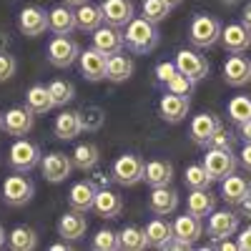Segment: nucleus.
<instances>
[{
  "label": "nucleus",
  "instance_id": "1",
  "mask_svg": "<svg viewBox=\"0 0 251 251\" xmlns=\"http://www.w3.org/2000/svg\"><path fill=\"white\" fill-rule=\"evenodd\" d=\"M123 38H126V48H128L131 53H136V55H149L158 46V40H161L156 23L146 20L143 15L141 18H133L131 23L126 25Z\"/></svg>",
  "mask_w": 251,
  "mask_h": 251
},
{
  "label": "nucleus",
  "instance_id": "2",
  "mask_svg": "<svg viewBox=\"0 0 251 251\" xmlns=\"http://www.w3.org/2000/svg\"><path fill=\"white\" fill-rule=\"evenodd\" d=\"M221 20L214 18V15H194L191 20V25H188V40H191V46L194 48H214L219 43V38H221Z\"/></svg>",
  "mask_w": 251,
  "mask_h": 251
},
{
  "label": "nucleus",
  "instance_id": "3",
  "mask_svg": "<svg viewBox=\"0 0 251 251\" xmlns=\"http://www.w3.org/2000/svg\"><path fill=\"white\" fill-rule=\"evenodd\" d=\"M40 158H43L40 146L28 138H18L8 151V163L15 174H30L35 166H40Z\"/></svg>",
  "mask_w": 251,
  "mask_h": 251
},
{
  "label": "nucleus",
  "instance_id": "4",
  "mask_svg": "<svg viewBox=\"0 0 251 251\" xmlns=\"http://www.w3.org/2000/svg\"><path fill=\"white\" fill-rule=\"evenodd\" d=\"M143 169H146V163L141 161V156L136 153H123L113 161V169H111V178L118 183V186H126V188H131L136 183L143 181Z\"/></svg>",
  "mask_w": 251,
  "mask_h": 251
},
{
  "label": "nucleus",
  "instance_id": "5",
  "mask_svg": "<svg viewBox=\"0 0 251 251\" xmlns=\"http://www.w3.org/2000/svg\"><path fill=\"white\" fill-rule=\"evenodd\" d=\"M203 166L214 181H224L226 176L236 174L239 158L234 156L231 149H208V153L203 156Z\"/></svg>",
  "mask_w": 251,
  "mask_h": 251
},
{
  "label": "nucleus",
  "instance_id": "6",
  "mask_svg": "<svg viewBox=\"0 0 251 251\" xmlns=\"http://www.w3.org/2000/svg\"><path fill=\"white\" fill-rule=\"evenodd\" d=\"M3 201L8 203V206H25L33 196H35V186H33V181L25 176V174H15V176H8L5 181H3Z\"/></svg>",
  "mask_w": 251,
  "mask_h": 251
},
{
  "label": "nucleus",
  "instance_id": "7",
  "mask_svg": "<svg viewBox=\"0 0 251 251\" xmlns=\"http://www.w3.org/2000/svg\"><path fill=\"white\" fill-rule=\"evenodd\" d=\"M46 53H48L50 66H55V68H71L73 63L78 60V55H80V46L75 43L73 38H68V35H55L48 43Z\"/></svg>",
  "mask_w": 251,
  "mask_h": 251
},
{
  "label": "nucleus",
  "instance_id": "8",
  "mask_svg": "<svg viewBox=\"0 0 251 251\" xmlns=\"http://www.w3.org/2000/svg\"><path fill=\"white\" fill-rule=\"evenodd\" d=\"M239 214L234 211H214L208 214V224H206V234L211 241H221V239H228V236H234L239 231Z\"/></svg>",
  "mask_w": 251,
  "mask_h": 251
},
{
  "label": "nucleus",
  "instance_id": "9",
  "mask_svg": "<svg viewBox=\"0 0 251 251\" xmlns=\"http://www.w3.org/2000/svg\"><path fill=\"white\" fill-rule=\"evenodd\" d=\"M33 123H35V113L28 106H15L3 113V131L15 138L28 136L33 131Z\"/></svg>",
  "mask_w": 251,
  "mask_h": 251
},
{
  "label": "nucleus",
  "instance_id": "10",
  "mask_svg": "<svg viewBox=\"0 0 251 251\" xmlns=\"http://www.w3.org/2000/svg\"><path fill=\"white\" fill-rule=\"evenodd\" d=\"M78 63H80V75L86 80H91V83L106 80V68H108L106 53H100L98 48H86V50H80Z\"/></svg>",
  "mask_w": 251,
  "mask_h": 251
},
{
  "label": "nucleus",
  "instance_id": "11",
  "mask_svg": "<svg viewBox=\"0 0 251 251\" xmlns=\"http://www.w3.org/2000/svg\"><path fill=\"white\" fill-rule=\"evenodd\" d=\"M98 8L103 13V20L108 25H116V28H126L136 18L133 0H103Z\"/></svg>",
  "mask_w": 251,
  "mask_h": 251
},
{
  "label": "nucleus",
  "instance_id": "12",
  "mask_svg": "<svg viewBox=\"0 0 251 251\" xmlns=\"http://www.w3.org/2000/svg\"><path fill=\"white\" fill-rule=\"evenodd\" d=\"M40 171H43V178H46V181H50V183H63V181L71 176V171H73V161H71V156H66V153L53 151V153H48V156L40 158Z\"/></svg>",
  "mask_w": 251,
  "mask_h": 251
},
{
  "label": "nucleus",
  "instance_id": "13",
  "mask_svg": "<svg viewBox=\"0 0 251 251\" xmlns=\"http://www.w3.org/2000/svg\"><path fill=\"white\" fill-rule=\"evenodd\" d=\"M18 28H20V33H23L25 38L43 35L50 28L48 13L43 8H38V5H28V8L20 10V15H18Z\"/></svg>",
  "mask_w": 251,
  "mask_h": 251
},
{
  "label": "nucleus",
  "instance_id": "14",
  "mask_svg": "<svg viewBox=\"0 0 251 251\" xmlns=\"http://www.w3.org/2000/svg\"><path fill=\"white\" fill-rule=\"evenodd\" d=\"M176 68H178V73H183V75H188L191 80H203L206 75H208V71H211V66H208V60L203 58V55H199L196 50H188V48H183V50H178L176 53Z\"/></svg>",
  "mask_w": 251,
  "mask_h": 251
},
{
  "label": "nucleus",
  "instance_id": "15",
  "mask_svg": "<svg viewBox=\"0 0 251 251\" xmlns=\"http://www.w3.org/2000/svg\"><path fill=\"white\" fill-rule=\"evenodd\" d=\"M224 80L234 88L249 86L251 83V58L241 53H231V58H226L224 63Z\"/></svg>",
  "mask_w": 251,
  "mask_h": 251
},
{
  "label": "nucleus",
  "instance_id": "16",
  "mask_svg": "<svg viewBox=\"0 0 251 251\" xmlns=\"http://www.w3.org/2000/svg\"><path fill=\"white\" fill-rule=\"evenodd\" d=\"M93 48H98L100 53L106 55H113V53H121L123 46H126V38H123V30L116 28V25H100L93 30Z\"/></svg>",
  "mask_w": 251,
  "mask_h": 251
},
{
  "label": "nucleus",
  "instance_id": "17",
  "mask_svg": "<svg viewBox=\"0 0 251 251\" xmlns=\"http://www.w3.org/2000/svg\"><path fill=\"white\" fill-rule=\"evenodd\" d=\"M219 43L224 46L226 53H246L251 48V30L241 23H231V25L221 28Z\"/></svg>",
  "mask_w": 251,
  "mask_h": 251
},
{
  "label": "nucleus",
  "instance_id": "18",
  "mask_svg": "<svg viewBox=\"0 0 251 251\" xmlns=\"http://www.w3.org/2000/svg\"><path fill=\"white\" fill-rule=\"evenodd\" d=\"M188 108H191V100L188 96H176V93H166L158 103V113L166 123H181L188 116Z\"/></svg>",
  "mask_w": 251,
  "mask_h": 251
},
{
  "label": "nucleus",
  "instance_id": "19",
  "mask_svg": "<svg viewBox=\"0 0 251 251\" xmlns=\"http://www.w3.org/2000/svg\"><path fill=\"white\" fill-rule=\"evenodd\" d=\"M149 208L156 216H171L178 208V191L171 186H156L149 196Z\"/></svg>",
  "mask_w": 251,
  "mask_h": 251
},
{
  "label": "nucleus",
  "instance_id": "20",
  "mask_svg": "<svg viewBox=\"0 0 251 251\" xmlns=\"http://www.w3.org/2000/svg\"><path fill=\"white\" fill-rule=\"evenodd\" d=\"M221 118L216 116V113H199V116H194V121H191V126H188V136H191V141L194 143H199V146H206V141L214 136V131L216 128H221Z\"/></svg>",
  "mask_w": 251,
  "mask_h": 251
},
{
  "label": "nucleus",
  "instance_id": "21",
  "mask_svg": "<svg viewBox=\"0 0 251 251\" xmlns=\"http://www.w3.org/2000/svg\"><path fill=\"white\" fill-rule=\"evenodd\" d=\"M96 183L93 181H78L71 186V191H68V203L73 211H83V214H88L91 208H93V201H96Z\"/></svg>",
  "mask_w": 251,
  "mask_h": 251
},
{
  "label": "nucleus",
  "instance_id": "22",
  "mask_svg": "<svg viewBox=\"0 0 251 251\" xmlns=\"http://www.w3.org/2000/svg\"><path fill=\"white\" fill-rule=\"evenodd\" d=\"M86 231H88V221L83 216V211H73L71 208V211L63 214L60 221H58V234L66 241H78V239L86 236Z\"/></svg>",
  "mask_w": 251,
  "mask_h": 251
},
{
  "label": "nucleus",
  "instance_id": "23",
  "mask_svg": "<svg viewBox=\"0 0 251 251\" xmlns=\"http://www.w3.org/2000/svg\"><path fill=\"white\" fill-rule=\"evenodd\" d=\"M93 211L100 219H118L123 211V199L116 191H111V188H98L96 201H93Z\"/></svg>",
  "mask_w": 251,
  "mask_h": 251
},
{
  "label": "nucleus",
  "instance_id": "24",
  "mask_svg": "<svg viewBox=\"0 0 251 251\" xmlns=\"http://www.w3.org/2000/svg\"><path fill=\"white\" fill-rule=\"evenodd\" d=\"M249 194H251V181L244 178V176L231 174V176H226V178L221 181V199H224L228 206H239Z\"/></svg>",
  "mask_w": 251,
  "mask_h": 251
},
{
  "label": "nucleus",
  "instance_id": "25",
  "mask_svg": "<svg viewBox=\"0 0 251 251\" xmlns=\"http://www.w3.org/2000/svg\"><path fill=\"white\" fill-rule=\"evenodd\" d=\"M216 208V196L208 191V188H191V194L186 199V211L194 214L199 219L208 216Z\"/></svg>",
  "mask_w": 251,
  "mask_h": 251
},
{
  "label": "nucleus",
  "instance_id": "26",
  "mask_svg": "<svg viewBox=\"0 0 251 251\" xmlns=\"http://www.w3.org/2000/svg\"><path fill=\"white\" fill-rule=\"evenodd\" d=\"M146 236H149V246L169 249V244L174 239V224L166 219H151L146 224Z\"/></svg>",
  "mask_w": 251,
  "mask_h": 251
},
{
  "label": "nucleus",
  "instance_id": "27",
  "mask_svg": "<svg viewBox=\"0 0 251 251\" xmlns=\"http://www.w3.org/2000/svg\"><path fill=\"white\" fill-rule=\"evenodd\" d=\"M174 178V166L163 158H156V161H149L143 169V181L149 183L151 188L156 186H169Z\"/></svg>",
  "mask_w": 251,
  "mask_h": 251
},
{
  "label": "nucleus",
  "instance_id": "28",
  "mask_svg": "<svg viewBox=\"0 0 251 251\" xmlns=\"http://www.w3.org/2000/svg\"><path fill=\"white\" fill-rule=\"evenodd\" d=\"M201 234H203V224H201L199 216H194V214L176 216V221H174V236L176 239H183L188 244H196L201 239Z\"/></svg>",
  "mask_w": 251,
  "mask_h": 251
},
{
  "label": "nucleus",
  "instance_id": "29",
  "mask_svg": "<svg viewBox=\"0 0 251 251\" xmlns=\"http://www.w3.org/2000/svg\"><path fill=\"white\" fill-rule=\"evenodd\" d=\"M133 60L126 55L123 50L121 53H113L108 55V68H106V80L111 83H126L131 75H133Z\"/></svg>",
  "mask_w": 251,
  "mask_h": 251
},
{
  "label": "nucleus",
  "instance_id": "30",
  "mask_svg": "<svg viewBox=\"0 0 251 251\" xmlns=\"http://www.w3.org/2000/svg\"><path fill=\"white\" fill-rule=\"evenodd\" d=\"M48 23H50V30L55 35H71L78 25H75V13L68 8V5H58L48 13Z\"/></svg>",
  "mask_w": 251,
  "mask_h": 251
},
{
  "label": "nucleus",
  "instance_id": "31",
  "mask_svg": "<svg viewBox=\"0 0 251 251\" xmlns=\"http://www.w3.org/2000/svg\"><path fill=\"white\" fill-rule=\"evenodd\" d=\"M71 161L80 171H93L100 161V149L96 143H78L71 153Z\"/></svg>",
  "mask_w": 251,
  "mask_h": 251
},
{
  "label": "nucleus",
  "instance_id": "32",
  "mask_svg": "<svg viewBox=\"0 0 251 251\" xmlns=\"http://www.w3.org/2000/svg\"><path fill=\"white\" fill-rule=\"evenodd\" d=\"M25 106H28L35 116H43V113H48L50 108H55L48 86H30L28 93H25Z\"/></svg>",
  "mask_w": 251,
  "mask_h": 251
},
{
  "label": "nucleus",
  "instance_id": "33",
  "mask_svg": "<svg viewBox=\"0 0 251 251\" xmlns=\"http://www.w3.org/2000/svg\"><path fill=\"white\" fill-rule=\"evenodd\" d=\"M53 133L60 141H73L80 133V121H78V111H63L55 123H53Z\"/></svg>",
  "mask_w": 251,
  "mask_h": 251
},
{
  "label": "nucleus",
  "instance_id": "34",
  "mask_svg": "<svg viewBox=\"0 0 251 251\" xmlns=\"http://www.w3.org/2000/svg\"><path fill=\"white\" fill-rule=\"evenodd\" d=\"M118 244L126 251H143L149 249V236H146V228L138 226H123L118 231Z\"/></svg>",
  "mask_w": 251,
  "mask_h": 251
},
{
  "label": "nucleus",
  "instance_id": "35",
  "mask_svg": "<svg viewBox=\"0 0 251 251\" xmlns=\"http://www.w3.org/2000/svg\"><path fill=\"white\" fill-rule=\"evenodd\" d=\"M8 246L13 251H33L38 246V231L30 226H15L8 234Z\"/></svg>",
  "mask_w": 251,
  "mask_h": 251
},
{
  "label": "nucleus",
  "instance_id": "36",
  "mask_svg": "<svg viewBox=\"0 0 251 251\" xmlns=\"http://www.w3.org/2000/svg\"><path fill=\"white\" fill-rule=\"evenodd\" d=\"M106 20H103V13H100V8L98 5H80L78 10H75V25L80 28V30H86V33H93L96 28H100Z\"/></svg>",
  "mask_w": 251,
  "mask_h": 251
},
{
  "label": "nucleus",
  "instance_id": "37",
  "mask_svg": "<svg viewBox=\"0 0 251 251\" xmlns=\"http://www.w3.org/2000/svg\"><path fill=\"white\" fill-rule=\"evenodd\" d=\"M226 113H228V118H231L234 123L251 121V96H246V93L234 96L231 100H228V106H226Z\"/></svg>",
  "mask_w": 251,
  "mask_h": 251
},
{
  "label": "nucleus",
  "instance_id": "38",
  "mask_svg": "<svg viewBox=\"0 0 251 251\" xmlns=\"http://www.w3.org/2000/svg\"><path fill=\"white\" fill-rule=\"evenodd\" d=\"M78 121H80V131H100L103 123H106V113L98 106H86L78 111Z\"/></svg>",
  "mask_w": 251,
  "mask_h": 251
},
{
  "label": "nucleus",
  "instance_id": "39",
  "mask_svg": "<svg viewBox=\"0 0 251 251\" xmlns=\"http://www.w3.org/2000/svg\"><path fill=\"white\" fill-rule=\"evenodd\" d=\"M141 10H143V18H146V20H151V23L158 25V23H163V20L169 18L171 5L166 3V0H143Z\"/></svg>",
  "mask_w": 251,
  "mask_h": 251
},
{
  "label": "nucleus",
  "instance_id": "40",
  "mask_svg": "<svg viewBox=\"0 0 251 251\" xmlns=\"http://www.w3.org/2000/svg\"><path fill=\"white\" fill-rule=\"evenodd\" d=\"M183 181H186L188 188H208V183H211L214 178L208 176L203 163H191L186 169V174H183Z\"/></svg>",
  "mask_w": 251,
  "mask_h": 251
},
{
  "label": "nucleus",
  "instance_id": "41",
  "mask_svg": "<svg viewBox=\"0 0 251 251\" xmlns=\"http://www.w3.org/2000/svg\"><path fill=\"white\" fill-rule=\"evenodd\" d=\"M48 91H50V98H53L55 106H66V103H71L75 98V88L68 80H50Z\"/></svg>",
  "mask_w": 251,
  "mask_h": 251
},
{
  "label": "nucleus",
  "instance_id": "42",
  "mask_svg": "<svg viewBox=\"0 0 251 251\" xmlns=\"http://www.w3.org/2000/svg\"><path fill=\"white\" fill-rule=\"evenodd\" d=\"M93 249H98V251H116V249H121L118 231H113V228H100V231L93 236Z\"/></svg>",
  "mask_w": 251,
  "mask_h": 251
},
{
  "label": "nucleus",
  "instance_id": "43",
  "mask_svg": "<svg viewBox=\"0 0 251 251\" xmlns=\"http://www.w3.org/2000/svg\"><path fill=\"white\" fill-rule=\"evenodd\" d=\"M194 86H196V80H191V78L183 75V73L174 75L169 83H166L169 93H176V96H191V93H194Z\"/></svg>",
  "mask_w": 251,
  "mask_h": 251
},
{
  "label": "nucleus",
  "instance_id": "44",
  "mask_svg": "<svg viewBox=\"0 0 251 251\" xmlns=\"http://www.w3.org/2000/svg\"><path fill=\"white\" fill-rule=\"evenodd\" d=\"M234 138H236V136H234L231 131H226L224 126H221V128H216L214 136L206 141V149H231V146H234Z\"/></svg>",
  "mask_w": 251,
  "mask_h": 251
},
{
  "label": "nucleus",
  "instance_id": "45",
  "mask_svg": "<svg viewBox=\"0 0 251 251\" xmlns=\"http://www.w3.org/2000/svg\"><path fill=\"white\" fill-rule=\"evenodd\" d=\"M15 71H18V60L8 53H0V83L10 80L15 75Z\"/></svg>",
  "mask_w": 251,
  "mask_h": 251
},
{
  "label": "nucleus",
  "instance_id": "46",
  "mask_svg": "<svg viewBox=\"0 0 251 251\" xmlns=\"http://www.w3.org/2000/svg\"><path fill=\"white\" fill-rule=\"evenodd\" d=\"M174 75H178L176 63H171V60H161L158 66H156V78H158V83H169Z\"/></svg>",
  "mask_w": 251,
  "mask_h": 251
},
{
  "label": "nucleus",
  "instance_id": "47",
  "mask_svg": "<svg viewBox=\"0 0 251 251\" xmlns=\"http://www.w3.org/2000/svg\"><path fill=\"white\" fill-rule=\"evenodd\" d=\"M239 251H251V226H246V228H241L239 231Z\"/></svg>",
  "mask_w": 251,
  "mask_h": 251
},
{
  "label": "nucleus",
  "instance_id": "48",
  "mask_svg": "<svg viewBox=\"0 0 251 251\" xmlns=\"http://www.w3.org/2000/svg\"><path fill=\"white\" fill-rule=\"evenodd\" d=\"M241 166L246 171H251V143H244V149H241V156H239Z\"/></svg>",
  "mask_w": 251,
  "mask_h": 251
},
{
  "label": "nucleus",
  "instance_id": "49",
  "mask_svg": "<svg viewBox=\"0 0 251 251\" xmlns=\"http://www.w3.org/2000/svg\"><path fill=\"white\" fill-rule=\"evenodd\" d=\"M239 136L244 138V143H251V121L239 123Z\"/></svg>",
  "mask_w": 251,
  "mask_h": 251
},
{
  "label": "nucleus",
  "instance_id": "50",
  "mask_svg": "<svg viewBox=\"0 0 251 251\" xmlns=\"http://www.w3.org/2000/svg\"><path fill=\"white\" fill-rule=\"evenodd\" d=\"M239 208H241V214H239V216H246V219L251 221V194H249V196L239 203Z\"/></svg>",
  "mask_w": 251,
  "mask_h": 251
},
{
  "label": "nucleus",
  "instance_id": "51",
  "mask_svg": "<svg viewBox=\"0 0 251 251\" xmlns=\"http://www.w3.org/2000/svg\"><path fill=\"white\" fill-rule=\"evenodd\" d=\"M241 25H246L249 30H251V0L246 3V8H244V15H241Z\"/></svg>",
  "mask_w": 251,
  "mask_h": 251
},
{
  "label": "nucleus",
  "instance_id": "52",
  "mask_svg": "<svg viewBox=\"0 0 251 251\" xmlns=\"http://www.w3.org/2000/svg\"><path fill=\"white\" fill-rule=\"evenodd\" d=\"M216 244H219V249H224V251H236V249H239V244L228 241V239H221V241H216Z\"/></svg>",
  "mask_w": 251,
  "mask_h": 251
},
{
  "label": "nucleus",
  "instance_id": "53",
  "mask_svg": "<svg viewBox=\"0 0 251 251\" xmlns=\"http://www.w3.org/2000/svg\"><path fill=\"white\" fill-rule=\"evenodd\" d=\"M108 181H111V178H108L106 174H96V176H93V183H100L103 188H106V186H108Z\"/></svg>",
  "mask_w": 251,
  "mask_h": 251
},
{
  "label": "nucleus",
  "instance_id": "54",
  "mask_svg": "<svg viewBox=\"0 0 251 251\" xmlns=\"http://www.w3.org/2000/svg\"><path fill=\"white\" fill-rule=\"evenodd\" d=\"M8 43H10V38H8L5 33H0V53L8 50Z\"/></svg>",
  "mask_w": 251,
  "mask_h": 251
},
{
  "label": "nucleus",
  "instance_id": "55",
  "mask_svg": "<svg viewBox=\"0 0 251 251\" xmlns=\"http://www.w3.org/2000/svg\"><path fill=\"white\" fill-rule=\"evenodd\" d=\"M88 0H66V5H73V8H80V5H86Z\"/></svg>",
  "mask_w": 251,
  "mask_h": 251
},
{
  "label": "nucleus",
  "instance_id": "56",
  "mask_svg": "<svg viewBox=\"0 0 251 251\" xmlns=\"http://www.w3.org/2000/svg\"><path fill=\"white\" fill-rule=\"evenodd\" d=\"M219 3H221V5H226V8H234V5H239V3H241V0H219Z\"/></svg>",
  "mask_w": 251,
  "mask_h": 251
},
{
  "label": "nucleus",
  "instance_id": "57",
  "mask_svg": "<svg viewBox=\"0 0 251 251\" xmlns=\"http://www.w3.org/2000/svg\"><path fill=\"white\" fill-rule=\"evenodd\" d=\"M3 246H5V228L0 226V249H3Z\"/></svg>",
  "mask_w": 251,
  "mask_h": 251
},
{
  "label": "nucleus",
  "instance_id": "58",
  "mask_svg": "<svg viewBox=\"0 0 251 251\" xmlns=\"http://www.w3.org/2000/svg\"><path fill=\"white\" fill-rule=\"evenodd\" d=\"M63 249H68L66 244H53V251H63Z\"/></svg>",
  "mask_w": 251,
  "mask_h": 251
},
{
  "label": "nucleus",
  "instance_id": "59",
  "mask_svg": "<svg viewBox=\"0 0 251 251\" xmlns=\"http://www.w3.org/2000/svg\"><path fill=\"white\" fill-rule=\"evenodd\" d=\"M166 3H169V5H171V8H176V5H178V3H181V0H166Z\"/></svg>",
  "mask_w": 251,
  "mask_h": 251
},
{
  "label": "nucleus",
  "instance_id": "60",
  "mask_svg": "<svg viewBox=\"0 0 251 251\" xmlns=\"http://www.w3.org/2000/svg\"><path fill=\"white\" fill-rule=\"evenodd\" d=\"M0 133H3V113H0Z\"/></svg>",
  "mask_w": 251,
  "mask_h": 251
}]
</instances>
